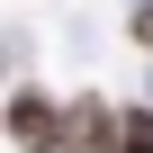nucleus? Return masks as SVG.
I'll list each match as a JSON object with an SVG mask.
<instances>
[{"label":"nucleus","mask_w":153,"mask_h":153,"mask_svg":"<svg viewBox=\"0 0 153 153\" xmlns=\"http://www.w3.org/2000/svg\"><path fill=\"white\" fill-rule=\"evenodd\" d=\"M117 153H153V99H126L117 108Z\"/></svg>","instance_id":"7ed1b4c3"},{"label":"nucleus","mask_w":153,"mask_h":153,"mask_svg":"<svg viewBox=\"0 0 153 153\" xmlns=\"http://www.w3.org/2000/svg\"><path fill=\"white\" fill-rule=\"evenodd\" d=\"M0 135H9L18 153H63V99L36 90V81H18L9 99H0Z\"/></svg>","instance_id":"f257e3e1"},{"label":"nucleus","mask_w":153,"mask_h":153,"mask_svg":"<svg viewBox=\"0 0 153 153\" xmlns=\"http://www.w3.org/2000/svg\"><path fill=\"white\" fill-rule=\"evenodd\" d=\"M63 153H117V108H108V90H72V99H63Z\"/></svg>","instance_id":"f03ea898"},{"label":"nucleus","mask_w":153,"mask_h":153,"mask_svg":"<svg viewBox=\"0 0 153 153\" xmlns=\"http://www.w3.org/2000/svg\"><path fill=\"white\" fill-rule=\"evenodd\" d=\"M126 36H135V45L153 54V0H135V18H126Z\"/></svg>","instance_id":"20e7f679"}]
</instances>
